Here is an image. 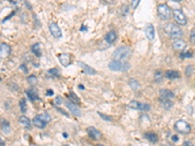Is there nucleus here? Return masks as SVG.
<instances>
[{"label": "nucleus", "instance_id": "1", "mask_svg": "<svg viewBox=\"0 0 195 146\" xmlns=\"http://www.w3.org/2000/svg\"><path fill=\"white\" fill-rule=\"evenodd\" d=\"M131 55H132L131 48H129L127 46H122V47H119L118 49H116L113 52L112 58L114 60L125 61L126 60L130 58Z\"/></svg>", "mask_w": 195, "mask_h": 146}, {"label": "nucleus", "instance_id": "2", "mask_svg": "<svg viewBox=\"0 0 195 146\" xmlns=\"http://www.w3.org/2000/svg\"><path fill=\"white\" fill-rule=\"evenodd\" d=\"M164 31L165 33L169 36V37L173 38V39H180L182 36L183 35L182 30L181 29V27H177L175 24H167L164 27Z\"/></svg>", "mask_w": 195, "mask_h": 146}, {"label": "nucleus", "instance_id": "3", "mask_svg": "<svg viewBox=\"0 0 195 146\" xmlns=\"http://www.w3.org/2000/svg\"><path fill=\"white\" fill-rule=\"evenodd\" d=\"M108 67L112 71H127L130 69V64L121 60H112L108 64Z\"/></svg>", "mask_w": 195, "mask_h": 146}, {"label": "nucleus", "instance_id": "4", "mask_svg": "<svg viewBox=\"0 0 195 146\" xmlns=\"http://www.w3.org/2000/svg\"><path fill=\"white\" fill-rule=\"evenodd\" d=\"M175 130L180 133L187 134L191 132V127L187 122L183 121V120H178L175 124Z\"/></svg>", "mask_w": 195, "mask_h": 146}, {"label": "nucleus", "instance_id": "5", "mask_svg": "<svg viewBox=\"0 0 195 146\" xmlns=\"http://www.w3.org/2000/svg\"><path fill=\"white\" fill-rule=\"evenodd\" d=\"M158 15H159V17L164 20H167L171 18V15H172V11L171 9L169 8V6L166 4H161L158 6Z\"/></svg>", "mask_w": 195, "mask_h": 146}, {"label": "nucleus", "instance_id": "6", "mask_svg": "<svg viewBox=\"0 0 195 146\" xmlns=\"http://www.w3.org/2000/svg\"><path fill=\"white\" fill-rule=\"evenodd\" d=\"M173 16H174V19H175V20L178 24H181V25L186 24V23H187L186 17L184 16V14L181 11V10H178V9L173 10Z\"/></svg>", "mask_w": 195, "mask_h": 146}, {"label": "nucleus", "instance_id": "7", "mask_svg": "<svg viewBox=\"0 0 195 146\" xmlns=\"http://www.w3.org/2000/svg\"><path fill=\"white\" fill-rule=\"evenodd\" d=\"M128 107L131 109H138V110H144V111H147L150 109L149 104L146 103H143L137 100H133L128 103Z\"/></svg>", "mask_w": 195, "mask_h": 146}, {"label": "nucleus", "instance_id": "8", "mask_svg": "<svg viewBox=\"0 0 195 146\" xmlns=\"http://www.w3.org/2000/svg\"><path fill=\"white\" fill-rule=\"evenodd\" d=\"M49 30H50L51 34L54 36L55 38L62 37V30L57 23H51L49 24Z\"/></svg>", "mask_w": 195, "mask_h": 146}, {"label": "nucleus", "instance_id": "9", "mask_svg": "<svg viewBox=\"0 0 195 146\" xmlns=\"http://www.w3.org/2000/svg\"><path fill=\"white\" fill-rule=\"evenodd\" d=\"M58 58H59V60L62 64V65H64L66 67L71 64V57H70L69 54H67V53L60 54L59 56H58Z\"/></svg>", "mask_w": 195, "mask_h": 146}, {"label": "nucleus", "instance_id": "10", "mask_svg": "<svg viewBox=\"0 0 195 146\" xmlns=\"http://www.w3.org/2000/svg\"><path fill=\"white\" fill-rule=\"evenodd\" d=\"M66 107H67L68 109H69L70 112L73 114V115H75V116H80V115H81V110L79 109L78 106L75 105L74 102H71V101H69V100H67V101L66 102Z\"/></svg>", "mask_w": 195, "mask_h": 146}, {"label": "nucleus", "instance_id": "11", "mask_svg": "<svg viewBox=\"0 0 195 146\" xmlns=\"http://www.w3.org/2000/svg\"><path fill=\"white\" fill-rule=\"evenodd\" d=\"M144 32H145V35H146L147 39H148V40H153L154 36H155V29H154L153 24H147L145 29H144Z\"/></svg>", "mask_w": 195, "mask_h": 146}, {"label": "nucleus", "instance_id": "12", "mask_svg": "<svg viewBox=\"0 0 195 146\" xmlns=\"http://www.w3.org/2000/svg\"><path fill=\"white\" fill-rule=\"evenodd\" d=\"M78 64L79 66L81 67L83 72L85 73V74H89V75H95V74H97V71L95 70L94 68H92V67H90L89 65H87L85 62H81V61H79L78 62Z\"/></svg>", "mask_w": 195, "mask_h": 146}, {"label": "nucleus", "instance_id": "13", "mask_svg": "<svg viewBox=\"0 0 195 146\" xmlns=\"http://www.w3.org/2000/svg\"><path fill=\"white\" fill-rule=\"evenodd\" d=\"M11 53V47L6 43H1L0 45V55L1 58H6Z\"/></svg>", "mask_w": 195, "mask_h": 146}, {"label": "nucleus", "instance_id": "14", "mask_svg": "<svg viewBox=\"0 0 195 146\" xmlns=\"http://www.w3.org/2000/svg\"><path fill=\"white\" fill-rule=\"evenodd\" d=\"M87 133L89 134V137H92L93 139H99L102 138V133H99L98 130H96L94 127H90L88 128L87 130Z\"/></svg>", "mask_w": 195, "mask_h": 146}, {"label": "nucleus", "instance_id": "15", "mask_svg": "<svg viewBox=\"0 0 195 146\" xmlns=\"http://www.w3.org/2000/svg\"><path fill=\"white\" fill-rule=\"evenodd\" d=\"M173 47H174V49H176V50L182 51V50L186 49V41H183V40L176 39L175 41H174V43H173Z\"/></svg>", "mask_w": 195, "mask_h": 146}, {"label": "nucleus", "instance_id": "16", "mask_svg": "<svg viewBox=\"0 0 195 146\" xmlns=\"http://www.w3.org/2000/svg\"><path fill=\"white\" fill-rule=\"evenodd\" d=\"M174 97H175L174 93L170 90H167V89H164L160 92V98H163V100H172Z\"/></svg>", "mask_w": 195, "mask_h": 146}, {"label": "nucleus", "instance_id": "17", "mask_svg": "<svg viewBox=\"0 0 195 146\" xmlns=\"http://www.w3.org/2000/svg\"><path fill=\"white\" fill-rule=\"evenodd\" d=\"M117 39V34L115 31L111 30V31H109V32L107 34V36H105V41L108 43V44H112L115 42V40Z\"/></svg>", "mask_w": 195, "mask_h": 146}, {"label": "nucleus", "instance_id": "18", "mask_svg": "<svg viewBox=\"0 0 195 146\" xmlns=\"http://www.w3.org/2000/svg\"><path fill=\"white\" fill-rule=\"evenodd\" d=\"M19 123H20V125H22L24 129H30V127H31L30 120L25 116H21L19 118Z\"/></svg>", "mask_w": 195, "mask_h": 146}, {"label": "nucleus", "instance_id": "19", "mask_svg": "<svg viewBox=\"0 0 195 146\" xmlns=\"http://www.w3.org/2000/svg\"><path fill=\"white\" fill-rule=\"evenodd\" d=\"M165 75L170 80H176L178 78H180V73L176 70H168Z\"/></svg>", "mask_w": 195, "mask_h": 146}, {"label": "nucleus", "instance_id": "20", "mask_svg": "<svg viewBox=\"0 0 195 146\" xmlns=\"http://www.w3.org/2000/svg\"><path fill=\"white\" fill-rule=\"evenodd\" d=\"M31 51H32V53L37 57V58H40L41 55H42V51H41V45L40 43H36L34 45L31 46Z\"/></svg>", "mask_w": 195, "mask_h": 146}, {"label": "nucleus", "instance_id": "21", "mask_svg": "<svg viewBox=\"0 0 195 146\" xmlns=\"http://www.w3.org/2000/svg\"><path fill=\"white\" fill-rule=\"evenodd\" d=\"M1 130L4 133H9L11 131V128H10V124L8 123L7 120L2 119L1 120Z\"/></svg>", "mask_w": 195, "mask_h": 146}, {"label": "nucleus", "instance_id": "22", "mask_svg": "<svg viewBox=\"0 0 195 146\" xmlns=\"http://www.w3.org/2000/svg\"><path fill=\"white\" fill-rule=\"evenodd\" d=\"M25 93H26V95H28V98H29V100H30L31 101H34V100H39L37 93H36L34 90H32V89H31V90H28Z\"/></svg>", "mask_w": 195, "mask_h": 146}, {"label": "nucleus", "instance_id": "23", "mask_svg": "<svg viewBox=\"0 0 195 146\" xmlns=\"http://www.w3.org/2000/svg\"><path fill=\"white\" fill-rule=\"evenodd\" d=\"M144 137L152 143H156L158 141V137L154 133H146L144 134Z\"/></svg>", "mask_w": 195, "mask_h": 146}, {"label": "nucleus", "instance_id": "24", "mask_svg": "<svg viewBox=\"0 0 195 146\" xmlns=\"http://www.w3.org/2000/svg\"><path fill=\"white\" fill-rule=\"evenodd\" d=\"M33 124H34V126H35L36 128H38V129H44L45 126H46V123L42 121L41 119H39L37 116L34 117V119H33Z\"/></svg>", "mask_w": 195, "mask_h": 146}, {"label": "nucleus", "instance_id": "25", "mask_svg": "<svg viewBox=\"0 0 195 146\" xmlns=\"http://www.w3.org/2000/svg\"><path fill=\"white\" fill-rule=\"evenodd\" d=\"M129 86L131 87V89L133 91H139L141 89V86L139 84V82L135 80V79H130L129 81Z\"/></svg>", "mask_w": 195, "mask_h": 146}, {"label": "nucleus", "instance_id": "26", "mask_svg": "<svg viewBox=\"0 0 195 146\" xmlns=\"http://www.w3.org/2000/svg\"><path fill=\"white\" fill-rule=\"evenodd\" d=\"M160 101H161L162 106L165 109H170L174 105V103L171 101V100H163V98H160Z\"/></svg>", "mask_w": 195, "mask_h": 146}, {"label": "nucleus", "instance_id": "27", "mask_svg": "<svg viewBox=\"0 0 195 146\" xmlns=\"http://www.w3.org/2000/svg\"><path fill=\"white\" fill-rule=\"evenodd\" d=\"M37 117H38L39 119H41V120H42V121H43V122H45L46 124L48 123V122H50V121H51V117H50V115H49V114H47V113L39 114V115H37Z\"/></svg>", "mask_w": 195, "mask_h": 146}, {"label": "nucleus", "instance_id": "28", "mask_svg": "<svg viewBox=\"0 0 195 146\" xmlns=\"http://www.w3.org/2000/svg\"><path fill=\"white\" fill-rule=\"evenodd\" d=\"M48 74L52 77H54V78H58L60 76V72L57 68H52V69L48 70Z\"/></svg>", "mask_w": 195, "mask_h": 146}, {"label": "nucleus", "instance_id": "29", "mask_svg": "<svg viewBox=\"0 0 195 146\" xmlns=\"http://www.w3.org/2000/svg\"><path fill=\"white\" fill-rule=\"evenodd\" d=\"M20 108H21V111H22L23 113H25L26 112V109H28V107H26V101L24 98H22L20 101Z\"/></svg>", "mask_w": 195, "mask_h": 146}, {"label": "nucleus", "instance_id": "30", "mask_svg": "<svg viewBox=\"0 0 195 146\" xmlns=\"http://www.w3.org/2000/svg\"><path fill=\"white\" fill-rule=\"evenodd\" d=\"M69 97L71 98V100H73V102H74L75 104H76V103H79V98L76 97V95H75V93H73V92H70V93H69Z\"/></svg>", "mask_w": 195, "mask_h": 146}, {"label": "nucleus", "instance_id": "31", "mask_svg": "<svg viewBox=\"0 0 195 146\" xmlns=\"http://www.w3.org/2000/svg\"><path fill=\"white\" fill-rule=\"evenodd\" d=\"M162 73L161 72H159V71H157L156 73H155V76H154V79H155V81L157 82V83H159V82H161L162 81Z\"/></svg>", "mask_w": 195, "mask_h": 146}, {"label": "nucleus", "instance_id": "32", "mask_svg": "<svg viewBox=\"0 0 195 146\" xmlns=\"http://www.w3.org/2000/svg\"><path fill=\"white\" fill-rule=\"evenodd\" d=\"M192 72H193V66L192 65H187L186 67V74L187 77H189L191 74H192Z\"/></svg>", "mask_w": 195, "mask_h": 146}, {"label": "nucleus", "instance_id": "33", "mask_svg": "<svg viewBox=\"0 0 195 146\" xmlns=\"http://www.w3.org/2000/svg\"><path fill=\"white\" fill-rule=\"evenodd\" d=\"M28 81L30 85H34V84H36V77L34 75H30L28 78Z\"/></svg>", "mask_w": 195, "mask_h": 146}, {"label": "nucleus", "instance_id": "34", "mask_svg": "<svg viewBox=\"0 0 195 146\" xmlns=\"http://www.w3.org/2000/svg\"><path fill=\"white\" fill-rule=\"evenodd\" d=\"M181 57H182V59H184V58L191 59V58H192V53H191V52H186V53L182 54Z\"/></svg>", "mask_w": 195, "mask_h": 146}, {"label": "nucleus", "instance_id": "35", "mask_svg": "<svg viewBox=\"0 0 195 146\" xmlns=\"http://www.w3.org/2000/svg\"><path fill=\"white\" fill-rule=\"evenodd\" d=\"M99 115L101 116L104 121H111V117L110 116H107V115H104V114H103V113H101V112H99Z\"/></svg>", "mask_w": 195, "mask_h": 146}, {"label": "nucleus", "instance_id": "36", "mask_svg": "<svg viewBox=\"0 0 195 146\" xmlns=\"http://www.w3.org/2000/svg\"><path fill=\"white\" fill-rule=\"evenodd\" d=\"M141 0H132V3H131V6L133 9H136L137 7L139 6V3H140Z\"/></svg>", "mask_w": 195, "mask_h": 146}, {"label": "nucleus", "instance_id": "37", "mask_svg": "<svg viewBox=\"0 0 195 146\" xmlns=\"http://www.w3.org/2000/svg\"><path fill=\"white\" fill-rule=\"evenodd\" d=\"M190 40L193 44H195V28L192 29L191 33H190Z\"/></svg>", "mask_w": 195, "mask_h": 146}, {"label": "nucleus", "instance_id": "38", "mask_svg": "<svg viewBox=\"0 0 195 146\" xmlns=\"http://www.w3.org/2000/svg\"><path fill=\"white\" fill-rule=\"evenodd\" d=\"M182 146H194V145H193L190 141H186V142L183 143Z\"/></svg>", "mask_w": 195, "mask_h": 146}, {"label": "nucleus", "instance_id": "39", "mask_svg": "<svg viewBox=\"0 0 195 146\" xmlns=\"http://www.w3.org/2000/svg\"><path fill=\"white\" fill-rule=\"evenodd\" d=\"M9 1L11 3H13V4H15V5H17L18 3L21 2V0H9Z\"/></svg>", "mask_w": 195, "mask_h": 146}, {"label": "nucleus", "instance_id": "40", "mask_svg": "<svg viewBox=\"0 0 195 146\" xmlns=\"http://www.w3.org/2000/svg\"><path fill=\"white\" fill-rule=\"evenodd\" d=\"M53 95H54V92H53L52 90L47 91V96H53Z\"/></svg>", "mask_w": 195, "mask_h": 146}, {"label": "nucleus", "instance_id": "41", "mask_svg": "<svg viewBox=\"0 0 195 146\" xmlns=\"http://www.w3.org/2000/svg\"><path fill=\"white\" fill-rule=\"evenodd\" d=\"M20 69H23V70H24V71L25 73H28V69H26V68H25V66H24V64H23L22 66H21V67H20Z\"/></svg>", "mask_w": 195, "mask_h": 146}, {"label": "nucleus", "instance_id": "42", "mask_svg": "<svg viewBox=\"0 0 195 146\" xmlns=\"http://www.w3.org/2000/svg\"><path fill=\"white\" fill-rule=\"evenodd\" d=\"M56 101H57L58 103H59V104H60V103L62 102V100H61V97H57V98H56Z\"/></svg>", "mask_w": 195, "mask_h": 146}, {"label": "nucleus", "instance_id": "43", "mask_svg": "<svg viewBox=\"0 0 195 146\" xmlns=\"http://www.w3.org/2000/svg\"><path fill=\"white\" fill-rule=\"evenodd\" d=\"M178 139V137H177V135H175V137H173V140H174V141H177Z\"/></svg>", "mask_w": 195, "mask_h": 146}, {"label": "nucleus", "instance_id": "44", "mask_svg": "<svg viewBox=\"0 0 195 146\" xmlns=\"http://www.w3.org/2000/svg\"><path fill=\"white\" fill-rule=\"evenodd\" d=\"M0 145H1V146H5V142L3 141V140H1V142H0Z\"/></svg>", "mask_w": 195, "mask_h": 146}, {"label": "nucleus", "instance_id": "45", "mask_svg": "<svg viewBox=\"0 0 195 146\" xmlns=\"http://www.w3.org/2000/svg\"><path fill=\"white\" fill-rule=\"evenodd\" d=\"M79 88H80V90H85V89H84V86H82V85H79Z\"/></svg>", "mask_w": 195, "mask_h": 146}, {"label": "nucleus", "instance_id": "46", "mask_svg": "<svg viewBox=\"0 0 195 146\" xmlns=\"http://www.w3.org/2000/svg\"><path fill=\"white\" fill-rule=\"evenodd\" d=\"M64 137H67V133H64Z\"/></svg>", "mask_w": 195, "mask_h": 146}, {"label": "nucleus", "instance_id": "47", "mask_svg": "<svg viewBox=\"0 0 195 146\" xmlns=\"http://www.w3.org/2000/svg\"><path fill=\"white\" fill-rule=\"evenodd\" d=\"M173 1H176V2H178V1H182V0H173Z\"/></svg>", "mask_w": 195, "mask_h": 146}, {"label": "nucleus", "instance_id": "48", "mask_svg": "<svg viewBox=\"0 0 195 146\" xmlns=\"http://www.w3.org/2000/svg\"><path fill=\"white\" fill-rule=\"evenodd\" d=\"M97 146H103V145H101V144H99V145H97Z\"/></svg>", "mask_w": 195, "mask_h": 146}, {"label": "nucleus", "instance_id": "49", "mask_svg": "<svg viewBox=\"0 0 195 146\" xmlns=\"http://www.w3.org/2000/svg\"><path fill=\"white\" fill-rule=\"evenodd\" d=\"M66 146H70V145H66Z\"/></svg>", "mask_w": 195, "mask_h": 146}]
</instances>
